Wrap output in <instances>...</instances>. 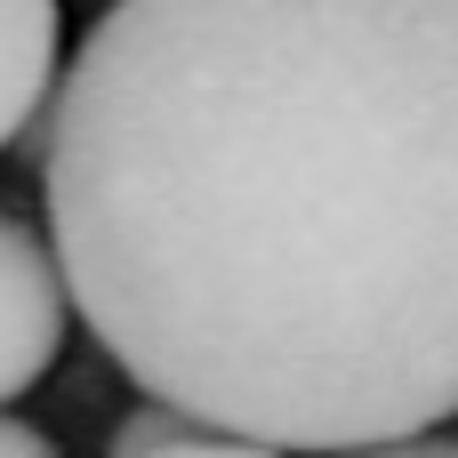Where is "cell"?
<instances>
[{"label":"cell","mask_w":458,"mask_h":458,"mask_svg":"<svg viewBox=\"0 0 458 458\" xmlns=\"http://www.w3.org/2000/svg\"><path fill=\"white\" fill-rule=\"evenodd\" d=\"M161 458H282V451H266V443H242V435H209V427H193L185 443H169Z\"/></svg>","instance_id":"cell-5"},{"label":"cell","mask_w":458,"mask_h":458,"mask_svg":"<svg viewBox=\"0 0 458 458\" xmlns=\"http://www.w3.org/2000/svg\"><path fill=\"white\" fill-rule=\"evenodd\" d=\"M56 0H0V153L48 113L56 97Z\"/></svg>","instance_id":"cell-3"},{"label":"cell","mask_w":458,"mask_h":458,"mask_svg":"<svg viewBox=\"0 0 458 458\" xmlns=\"http://www.w3.org/2000/svg\"><path fill=\"white\" fill-rule=\"evenodd\" d=\"M64 322H72V298H64L56 250L16 209H0V403L32 394L56 370Z\"/></svg>","instance_id":"cell-2"},{"label":"cell","mask_w":458,"mask_h":458,"mask_svg":"<svg viewBox=\"0 0 458 458\" xmlns=\"http://www.w3.org/2000/svg\"><path fill=\"white\" fill-rule=\"evenodd\" d=\"M346 458H458V435H411V443H378V451H346Z\"/></svg>","instance_id":"cell-6"},{"label":"cell","mask_w":458,"mask_h":458,"mask_svg":"<svg viewBox=\"0 0 458 458\" xmlns=\"http://www.w3.org/2000/svg\"><path fill=\"white\" fill-rule=\"evenodd\" d=\"M0 458H64L40 427H16V419H0Z\"/></svg>","instance_id":"cell-7"},{"label":"cell","mask_w":458,"mask_h":458,"mask_svg":"<svg viewBox=\"0 0 458 458\" xmlns=\"http://www.w3.org/2000/svg\"><path fill=\"white\" fill-rule=\"evenodd\" d=\"M64 298L266 451L458 419V0H105L40 113Z\"/></svg>","instance_id":"cell-1"},{"label":"cell","mask_w":458,"mask_h":458,"mask_svg":"<svg viewBox=\"0 0 458 458\" xmlns=\"http://www.w3.org/2000/svg\"><path fill=\"white\" fill-rule=\"evenodd\" d=\"M185 435H193V419H185V411H169V403H145V411H129V419L113 427L105 458H161L169 443H185Z\"/></svg>","instance_id":"cell-4"}]
</instances>
